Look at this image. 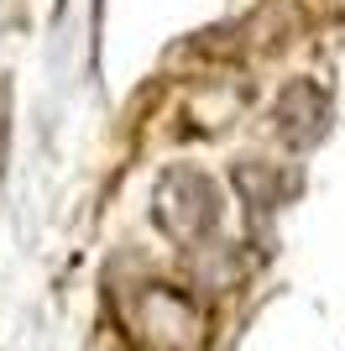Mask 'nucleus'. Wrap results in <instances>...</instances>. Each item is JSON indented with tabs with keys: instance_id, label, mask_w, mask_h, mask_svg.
<instances>
[{
	"instance_id": "obj_1",
	"label": "nucleus",
	"mask_w": 345,
	"mask_h": 351,
	"mask_svg": "<svg viewBox=\"0 0 345 351\" xmlns=\"http://www.w3.org/2000/svg\"><path fill=\"white\" fill-rule=\"evenodd\" d=\"M120 320L142 351H194L204 341V309L178 283L131 289V304H120Z\"/></svg>"
},
{
	"instance_id": "obj_2",
	"label": "nucleus",
	"mask_w": 345,
	"mask_h": 351,
	"mask_svg": "<svg viewBox=\"0 0 345 351\" xmlns=\"http://www.w3.org/2000/svg\"><path fill=\"white\" fill-rule=\"evenodd\" d=\"M215 178L199 173V168H178V173L162 178L157 189V215L178 241H194V236H209L220 220V205H215Z\"/></svg>"
}]
</instances>
